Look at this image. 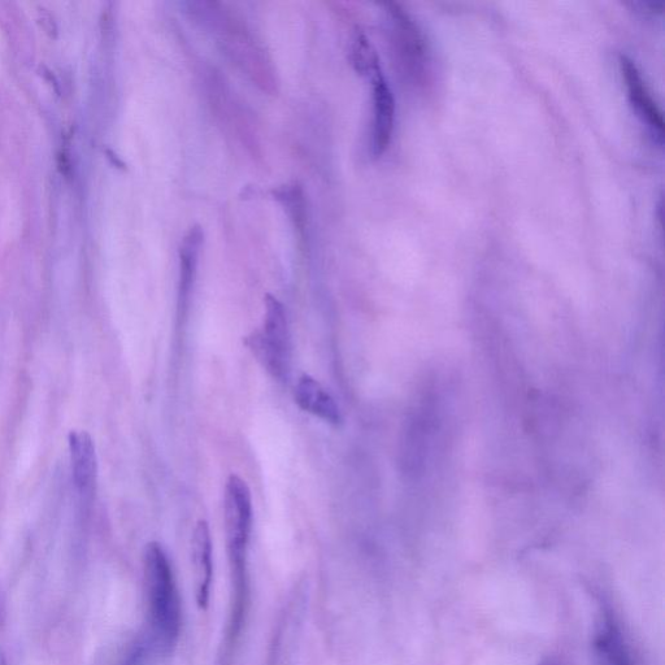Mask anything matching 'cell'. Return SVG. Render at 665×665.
Masks as SVG:
<instances>
[{"label":"cell","mask_w":665,"mask_h":665,"mask_svg":"<svg viewBox=\"0 0 665 665\" xmlns=\"http://www.w3.org/2000/svg\"><path fill=\"white\" fill-rule=\"evenodd\" d=\"M151 654H155V651L152 649L149 638L147 636L139 638L130 647L121 665H147Z\"/></svg>","instance_id":"13"},{"label":"cell","mask_w":665,"mask_h":665,"mask_svg":"<svg viewBox=\"0 0 665 665\" xmlns=\"http://www.w3.org/2000/svg\"><path fill=\"white\" fill-rule=\"evenodd\" d=\"M388 19L393 54L404 77L414 85H424L428 78L430 55L423 33L398 4H389Z\"/></svg>","instance_id":"3"},{"label":"cell","mask_w":665,"mask_h":665,"mask_svg":"<svg viewBox=\"0 0 665 665\" xmlns=\"http://www.w3.org/2000/svg\"><path fill=\"white\" fill-rule=\"evenodd\" d=\"M595 647H597L599 665H630L627 646L610 611L603 612Z\"/></svg>","instance_id":"10"},{"label":"cell","mask_w":665,"mask_h":665,"mask_svg":"<svg viewBox=\"0 0 665 665\" xmlns=\"http://www.w3.org/2000/svg\"><path fill=\"white\" fill-rule=\"evenodd\" d=\"M143 569L149 621L146 636L155 654L168 656L180 640L182 610L171 560L160 543L147 545Z\"/></svg>","instance_id":"1"},{"label":"cell","mask_w":665,"mask_h":665,"mask_svg":"<svg viewBox=\"0 0 665 665\" xmlns=\"http://www.w3.org/2000/svg\"><path fill=\"white\" fill-rule=\"evenodd\" d=\"M69 446L76 485L82 491H88L93 488L98 471L93 438L86 432H72L69 434Z\"/></svg>","instance_id":"9"},{"label":"cell","mask_w":665,"mask_h":665,"mask_svg":"<svg viewBox=\"0 0 665 665\" xmlns=\"http://www.w3.org/2000/svg\"><path fill=\"white\" fill-rule=\"evenodd\" d=\"M262 329L247 338V346L277 381H288L291 367V334L284 304L273 295L264 299Z\"/></svg>","instance_id":"2"},{"label":"cell","mask_w":665,"mask_h":665,"mask_svg":"<svg viewBox=\"0 0 665 665\" xmlns=\"http://www.w3.org/2000/svg\"><path fill=\"white\" fill-rule=\"evenodd\" d=\"M203 242V233L201 228L195 226L191 228L188 236L182 242L180 259H181V277H180V290L182 301L188 298V295L193 286L195 269H197L198 255L201 251Z\"/></svg>","instance_id":"11"},{"label":"cell","mask_w":665,"mask_h":665,"mask_svg":"<svg viewBox=\"0 0 665 665\" xmlns=\"http://www.w3.org/2000/svg\"><path fill=\"white\" fill-rule=\"evenodd\" d=\"M620 68L625 85H627L630 104H632L642 123L649 128L655 141L663 145L664 121L662 111L659 110L658 104L655 103L653 95H651L649 88L643 81L640 69L627 55L620 56Z\"/></svg>","instance_id":"5"},{"label":"cell","mask_w":665,"mask_h":665,"mask_svg":"<svg viewBox=\"0 0 665 665\" xmlns=\"http://www.w3.org/2000/svg\"><path fill=\"white\" fill-rule=\"evenodd\" d=\"M224 524L230 562L247 560L252 528L251 491L246 481L232 475L225 485Z\"/></svg>","instance_id":"4"},{"label":"cell","mask_w":665,"mask_h":665,"mask_svg":"<svg viewBox=\"0 0 665 665\" xmlns=\"http://www.w3.org/2000/svg\"><path fill=\"white\" fill-rule=\"evenodd\" d=\"M0 665H7L6 659H4L2 654H0Z\"/></svg>","instance_id":"15"},{"label":"cell","mask_w":665,"mask_h":665,"mask_svg":"<svg viewBox=\"0 0 665 665\" xmlns=\"http://www.w3.org/2000/svg\"><path fill=\"white\" fill-rule=\"evenodd\" d=\"M633 6L638 8L642 13H655L663 12L664 2H655V0H649V2H636L633 3Z\"/></svg>","instance_id":"14"},{"label":"cell","mask_w":665,"mask_h":665,"mask_svg":"<svg viewBox=\"0 0 665 665\" xmlns=\"http://www.w3.org/2000/svg\"><path fill=\"white\" fill-rule=\"evenodd\" d=\"M373 89V128L372 152L375 156L384 154L393 137L395 120V101L388 81L378 69L369 76Z\"/></svg>","instance_id":"6"},{"label":"cell","mask_w":665,"mask_h":665,"mask_svg":"<svg viewBox=\"0 0 665 665\" xmlns=\"http://www.w3.org/2000/svg\"><path fill=\"white\" fill-rule=\"evenodd\" d=\"M351 60L356 71L367 77L381 69L380 59H378L375 47L363 34H359L355 38L354 45H352Z\"/></svg>","instance_id":"12"},{"label":"cell","mask_w":665,"mask_h":665,"mask_svg":"<svg viewBox=\"0 0 665 665\" xmlns=\"http://www.w3.org/2000/svg\"><path fill=\"white\" fill-rule=\"evenodd\" d=\"M191 562L194 565L197 581V604L201 610H207L210 604L214 562H212V538L206 520L198 521L191 537Z\"/></svg>","instance_id":"7"},{"label":"cell","mask_w":665,"mask_h":665,"mask_svg":"<svg viewBox=\"0 0 665 665\" xmlns=\"http://www.w3.org/2000/svg\"><path fill=\"white\" fill-rule=\"evenodd\" d=\"M294 399L304 412L319 417L329 424L342 423V414L336 399L314 377L303 375L299 378L294 389Z\"/></svg>","instance_id":"8"}]
</instances>
